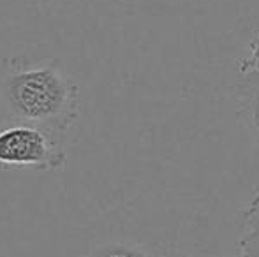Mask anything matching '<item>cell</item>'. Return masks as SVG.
Returning <instances> with one entry per match:
<instances>
[{
	"label": "cell",
	"mask_w": 259,
	"mask_h": 257,
	"mask_svg": "<svg viewBox=\"0 0 259 257\" xmlns=\"http://www.w3.org/2000/svg\"><path fill=\"white\" fill-rule=\"evenodd\" d=\"M238 115L243 117V124L259 141V78L257 81H249L240 88Z\"/></svg>",
	"instance_id": "cell-4"
},
{
	"label": "cell",
	"mask_w": 259,
	"mask_h": 257,
	"mask_svg": "<svg viewBox=\"0 0 259 257\" xmlns=\"http://www.w3.org/2000/svg\"><path fill=\"white\" fill-rule=\"evenodd\" d=\"M238 71L243 76L259 74V35H257V41H254L252 46H250V55L240 62Z\"/></svg>",
	"instance_id": "cell-6"
},
{
	"label": "cell",
	"mask_w": 259,
	"mask_h": 257,
	"mask_svg": "<svg viewBox=\"0 0 259 257\" xmlns=\"http://www.w3.org/2000/svg\"><path fill=\"white\" fill-rule=\"evenodd\" d=\"M85 257H159L152 248L127 241H106L94 247Z\"/></svg>",
	"instance_id": "cell-5"
},
{
	"label": "cell",
	"mask_w": 259,
	"mask_h": 257,
	"mask_svg": "<svg viewBox=\"0 0 259 257\" xmlns=\"http://www.w3.org/2000/svg\"><path fill=\"white\" fill-rule=\"evenodd\" d=\"M67 153L48 130L27 124L0 130V169L30 168L37 171L60 169Z\"/></svg>",
	"instance_id": "cell-2"
},
{
	"label": "cell",
	"mask_w": 259,
	"mask_h": 257,
	"mask_svg": "<svg viewBox=\"0 0 259 257\" xmlns=\"http://www.w3.org/2000/svg\"><path fill=\"white\" fill-rule=\"evenodd\" d=\"M81 111L79 86L57 62L28 57L0 60V124L67 132Z\"/></svg>",
	"instance_id": "cell-1"
},
{
	"label": "cell",
	"mask_w": 259,
	"mask_h": 257,
	"mask_svg": "<svg viewBox=\"0 0 259 257\" xmlns=\"http://www.w3.org/2000/svg\"><path fill=\"white\" fill-rule=\"evenodd\" d=\"M238 250L240 257H259V192L243 212Z\"/></svg>",
	"instance_id": "cell-3"
}]
</instances>
